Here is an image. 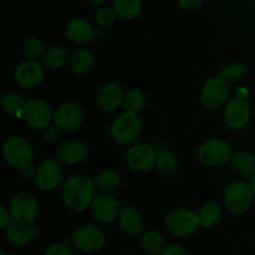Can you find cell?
Returning <instances> with one entry per match:
<instances>
[{
    "instance_id": "34",
    "label": "cell",
    "mask_w": 255,
    "mask_h": 255,
    "mask_svg": "<svg viewBox=\"0 0 255 255\" xmlns=\"http://www.w3.org/2000/svg\"><path fill=\"white\" fill-rule=\"evenodd\" d=\"M117 14L115 11L114 7L110 6H102L97 10L96 15H95V20L96 24L101 27H109L116 21Z\"/></svg>"
},
{
    "instance_id": "16",
    "label": "cell",
    "mask_w": 255,
    "mask_h": 255,
    "mask_svg": "<svg viewBox=\"0 0 255 255\" xmlns=\"http://www.w3.org/2000/svg\"><path fill=\"white\" fill-rule=\"evenodd\" d=\"M252 117V110L248 102L242 97L231 100L224 109V122L232 129H243L248 126Z\"/></svg>"
},
{
    "instance_id": "8",
    "label": "cell",
    "mask_w": 255,
    "mask_h": 255,
    "mask_svg": "<svg viewBox=\"0 0 255 255\" xmlns=\"http://www.w3.org/2000/svg\"><path fill=\"white\" fill-rule=\"evenodd\" d=\"M9 211L12 221L22 224H34L39 216V204L32 194L20 192L10 201Z\"/></svg>"
},
{
    "instance_id": "6",
    "label": "cell",
    "mask_w": 255,
    "mask_h": 255,
    "mask_svg": "<svg viewBox=\"0 0 255 255\" xmlns=\"http://www.w3.org/2000/svg\"><path fill=\"white\" fill-rule=\"evenodd\" d=\"M254 194L251 186L243 181H237L229 184L224 192V207L232 214H244L253 203Z\"/></svg>"
},
{
    "instance_id": "30",
    "label": "cell",
    "mask_w": 255,
    "mask_h": 255,
    "mask_svg": "<svg viewBox=\"0 0 255 255\" xmlns=\"http://www.w3.org/2000/svg\"><path fill=\"white\" fill-rule=\"evenodd\" d=\"M178 168V159L176 154L169 151L159 152L157 156L156 169L163 176H172Z\"/></svg>"
},
{
    "instance_id": "32",
    "label": "cell",
    "mask_w": 255,
    "mask_h": 255,
    "mask_svg": "<svg viewBox=\"0 0 255 255\" xmlns=\"http://www.w3.org/2000/svg\"><path fill=\"white\" fill-rule=\"evenodd\" d=\"M247 74V67L246 65L242 62H231V64L226 65L223 70L221 71L219 76L223 77L226 81L231 82H238L246 76Z\"/></svg>"
},
{
    "instance_id": "37",
    "label": "cell",
    "mask_w": 255,
    "mask_h": 255,
    "mask_svg": "<svg viewBox=\"0 0 255 255\" xmlns=\"http://www.w3.org/2000/svg\"><path fill=\"white\" fill-rule=\"evenodd\" d=\"M12 222V217L10 211H7L5 206H0V229L5 231Z\"/></svg>"
},
{
    "instance_id": "38",
    "label": "cell",
    "mask_w": 255,
    "mask_h": 255,
    "mask_svg": "<svg viewBox=\"0 0 255 255\" xmlns=\"http://www.w3.org/2000/svg\"><path fill=\"white\" fill-rule=\"evenodd\" d=\"M159 255H189V254L188 252H187L184 248H182V247L177 246V244H172V246H167Z\"/></svg>"
},
{
    "instance_id": "24",
    "label": "cell",
    "mask_w": 255,
    "mask_h": 255,
    "mask_svg": "<svg viewBox=\"0 0 255 255\" xmlns=\"http://www.w3.org/2000/svg\"><path fill=\"white\" fill-rule=\"evenodd\" d=\"M231 164L234 171L239 172L244 177L249 178L255 174V156L251 152L241 151L232 154Z\"/></svg>"
},
{
    "instance_id": "36",
    "label": "cell",
    "mask_w": 255,
    "mask_h": 255,
    "mask_svg": "<svg viewBox=\"0 0 255 255\" xmlns=\"http://www.w3.org/2000/svg\"><path fill=\"white\" fill-rule=\"evenodd\" d=\"M42 139L47 143H52L59 138V132L60 129L56 126H49L45 129H42Z\"/></svg>"
},
{
    "instance_id": "13",
    "label": "cell",
    "mask_w": 255,
    "mask_h": 255,
    "mask_svg": "<svg viewBox=\"0 0 255 255\" xmlns=\"http://www.w3.org/2000/svg\"><path fill=\"white\" fill-rule=\"evenodd\" d=\"M45 77L44 65L39 60H25L14 70V80L22 89H34L42 82Z\"/></svg>"
},
{
    "instance_id": "4",
    "label": "cell",
    "mask_w": 255,
    "mask_h": 255,
    "mask_svg": "<svg viewBox=\"0 0 255 255\" xmlns=\"http://www.w3.org/2000/svg\"><path fill=\"white\" fill-rule=\"evenodd\" d=\"M2 156L6 163L15 169H26L34 158L32 147L25 138L12 136L4 142Z\"/></svg>"
},
{
    "instance_id": "25",
    "label": "cell",
    "mask_w": 255,
    "mask_h": 255,
    "mask_svg": "<svg viewBox=\"0 0 255 255\" xmlns=\"http://www.w3.org/2000/svg\"><path fill=\"white\" fill-rule=\"evenodd\" d=\"M199 224L202 228H213L222 218V208L216 202H208L203 204L198 212Z\"/></svg>"
},
{
    "instance_id": "26",
    "label": "cell",
    "mask_w": 255,
    "mask_h": 255,
    "mask_svg": "<svg viewBox=\"0 0 255 255\" xmlns=\"http://www.w3.org/2000/svg\"><path fill=\"white\" fill-rule=\"evenodd\" d=\"M69 62L66 50L60 46H52L45 51L42 56V65L50 70H60Z\"/></svg>"
},
{
    "instance_id": "18",
    "label": "cell",
    "mask_w": 255,
    "mask_h": 255,
    "mask_svg": "<svg viewBox=\"0 0 255 255\" xmlns=\"http://www.w3.org/2000/svg\"><path fill=\"white\" fill-rule=\"evenodd\" d=\"M40 231L35 224H22L12 221L5 229L7 242L16 248H24L39 237Z\"/></svg>"
},
{
    "instance_id": "1",
    "label": "cell",
    "mask_w": 255,
    "mask_h": 255,
    "mask_svg": "<svg viewBox=\"0 0 255 255\" xmlns=\"http://www.w3.org/2000/svg\"><path fill=\"white\" fill-rule=\"evenodd\" d=\"M97 188L95 182L85 174H74L62 186V202L67 209L75 213L84 212L91 206Z\"/></svg>"
},
{
    "instance_id": "28",
    "label": "cell",
    "mask_w": 255,
    "mask_h": 255,
    "mask_svg": "<svg viewBox=\"0 0 255 255\" xmlns=\"http://www.w3.org/2000/svg\"><path fill=\"white\" fill-rule=\"evenodd\" d=\"M141 247L147 254L159 255L166 248V242L161 233H158L157 231H148L142 234Z\"/></svg>"
},
{
    "instance_id": "19",
    "label": "cell",
    "mask_w": 255,
    "mask_h": 255,
    "mask_svg": "<svg viewBox=\"0 0 255 255\" xmlns=\"http://www.w3.org/2000/svg\"><path fill=\"white\" fill-rule=\"evenodd\" d=\"M117 221H119L120 228H121V231L126 236L131 237V238H138V237H142V234H143V217L139 213V211H137L133 207H124L120 211Z\"/></svg>"
},
{
    "instance_id": "7",
    "label": "cell",
    "mask_w": 255,
    "mask_h": 255,
    "mask_svg": "<svg viewBox=\"0 0 255 255\" xmlns=\"http://www.w3.org/2000/svg\"><path fill=\"white\" fill-rule=\"evenodd\" d=\"M229 94V82L221 76H213L207 80L202 87L201 102L207 110L216 111L227 104Z\"/></svg>"
},
{
    "instance_id": "21",
    "label": "cell",
    "mask_w": 255,
    "mask_h": 255,
    "mask_svg": "<svg viewBox=\"0 0 255 255\" xmlns=\"http://www.w3.org/2000/svg\"><path fill=\"white\" fill-rule=\"evenodd\" d=\"M65 35L72 44L85 46L95 39V30L90 22L84 19L70 20L65 27Z\"/></svg>"
},
{
    "instance_id": "17",
    "label": "cell",
    "mask_w": 255,
    "mask_h": 255,
    "mask_svg": "<svg viewBox=\"0 0 255 255\" xmlns=\"http://www.w3.org/2000/svg\"><path fill=\"white\" fill-rule=\"evenodd\" d=\"M124 89L117 82H107L99 90L96 105L101 111L114 112L124 104Z\"/></svg>"
},
{
    "instance_id": "35",
    "label": "cell",
    "mask_w": 255,
    "mask_h": 255,
    "mask_svg": "<svg viewBox=\"0 0 255 255\" xmlns=\"http://www.w3.org/2000/svg\"><path fill=\"white\" fill-rule=\"evenodd\" d=\"M44 255H74L64 244H51L46 248Z\"/></svg>"
},
{
    "instance_id": "11",
    "label": "cell",
    "mask_w": 255,
    "mask_h": 255,
    "mask_svg": "<svg viewBox=\"0 0 255 255\" xmlns=\"http://www.w3.org/2000/svg\"><path fill=\"white\" fill-rule=\"evenodd\" d=\"M21 120H24L31 128L45 129L54 120V115L51 107L44 100L31 99L25 102L21 112Z\"/></svg>"
},
{
    "instance_id": "41",
    "label": "cell",
    "mask_w": 255,
    "mask_h": 255,
    "mask_svg": "<svg viewBox=\"0 0 255 255\" xmlns=\"http://www.w3.org/2000/svg\"><path fill=\"white\" fill-rule=\"evenodd\" d=\"M249 186H251L252 192H253V194H254V197H255V174L251 178V182H249Z\"/></svg>"
},
{
    "instance_id": "20",
    "label": "cell",
    "mask_w": 255,
    "mask_h": 255,
    "mask_svg": "<svg viewBox=\"0 0 255 255\" xmlns=\"http://www.w3.org/2000/svg\"><path fill=\"white\" fill-rule=\"evenodd\" d=\"M89 148L84 142L65 141L56 149V159L62 166H75L86 159Z\"/></svg>"
},
{
    "instance_id": "42",
    "label": "cell",
    "mask_w": 255,
    "mask_h": 255,
    "mask_svg": "<svg viewBox=\"0 0 255 255\" xmlns=\"http://www.w3.org/2000/svg\"><path fill=\"white\" fill-rule=\"evenodd\" d=\"M0 255H6V254H5L4 251H0Z\"/></svg>"
},
{
    "instance_id": "3",
    "label": "cell",
    "mask_w": 255,
    "mask_h": 255,
    "mask_svg": "<svg viewBox=\"0 0 255 255\" xmlns=\"http://www.w3.org/2000/svg\"><path fill=\"white\" fill-rule=\"evenodd\" d=\"M164 223L167 231L177 238H189L201 227L198 213L186 208H176L169 212Z\"/></svg>"
},
{
    "instance_id": "40",
    "label": "cell",
    "mask_w": 255,
    "mask_h": 255,
    "mask_svg": "<svg viewBox=\"0 0 255 255\" xmlns=\"http://www.w3.org/2000/svg\"><path fill=\"white\" fill-rule=\"evenodd\" d=\"M106 1L107 0H89V2L92 5V6H99V7L102 6Z\"/></svg>"
},
{
    "instance_id": "39",
    "label": "cell",
    "mask_w": 255,
    "mask_h": 255,
    "mask_svg": "<svg viewBox=\"0 0 255 255\" xmlns=\"http://www.w3.org/2000/svg\"><path fill=\"white\" fill-rule=\"evenodd\" d=\"M204 0H178L179 6L184 10H197L203 5Z\"/></svg>"
},
{
    "instance_id": "22",
    "label": "cell",
    "mask_w": 255,
    "mask_h": 255,
    "mask_svg": "<svg viewBox=\"0 0 255 255\" xmlns=\"http://www.w3.org/2000/svg\"><path fill=\"white\" fill-rule=\"evenodd\" d=\"M94 64V55L86 47H79L69 57V67L75 75H82L90 71Z\"/></svg>"
},
{
    "instance_id": "23",
    "label": "cell",
    "mask_w": 255,
    "mask_h": 255,
    "mask_svg": "<svg viewBox=\"0 0 255 255\" xmlns=\"http://www.w3.org/2000/svg\"><path fill=\"white\" fill-rule=\"evenodd\" d=\"M94 182L97 192L100 193H114L120 188L121 176L119 172L114 171V169H105L97 174Z\"/></svg>"
},
{
    "instance_id": "9",
    "label": "cell",
    "mask_w": 255,
    "mask_h": 255,
    "mask_svg": "<svg viewBox=\"0 0 255 255\" xmlns=\"http://www.w3.org/2000/svg\"><path fill=\"white\" fill-rule=\"evenodd\" d=\"M71 241L75 248L81 253L94 254L104 247L105 234L99 227L85 224L74 232Z\"/></svg>"
},
{
    "instance_id": "12",
    "label": "cell",
    "mask_w": 255,
    "mask_h": 255,
    "mask_svg": "<svg viewBox=\"0 0 255 255\" xmlns=\"http://www.w3.org/2000/svg\"><path fill=\"white\" fill-rule=\"evenodd\" d=\"M85 119L82 107L76 102H65L60 105L54 114L55 126L64 132H72L79 128Z\"/></svg>"
},
{
    "instance_id": "15",
    "label": "cell",
    "mask_w": 255,
    "mask_h": 255,
    "mask_svg": "<svg viewBox=\"0 0 255 255\" xmlns=\"http://www.w3.org/2000/svg\"><path fill=\"white\" fill-rule=\"evenodd\" d=\"M92 217L101 224H110L117 219L120 213V207L117 199L111 193H97L92 201L91 206Z\"/></svg>"
},
{
    "instance_id": "14",
    "label": "cell",
    "mask_w": 255,
    "mask_h": 255,
    "mask_svg": "<svg viewBox=\"0 0 255 255\" xmlns=\"http://www.w3.org/2000/svg\"><path fill=\"white\" fill-rule=\"evenodd\" d=\"M158 153L152 146L146 143L133 144L126 153V162L136 172H147L156 167Z\"/></svg>"
},
{
    "instance_id": "5",
    "label": "cell",
    "mask_w": 255,
    "mask_h": 255,
    "mask_svg": "<svg viewBox=\"0 0 255 255\" xmlns=\"http://www.w3.org/2000/svg\"><path fill=\"white\" fill-rule=\"evenodd\" d=\"M231 144L223 139H209L204 142L197 152L198 161L208 168H221L231 162Z\"/></svg>"
},
{
    "instance_id": "31",
    "label": "cell",
    "mask_w": 255,
    "mask_h": 255,
    "mask_svg": "<svg viewBox=\"0 0 255 255\" xmlns=\"http://www.w3.org/2000/svg\"><path fill=\"white\" fill-rule=\"evenodd\" d=\"M124 107L126 111L136 112L138 114L139 111L143 110L146 106V96L143 92L138 89H131L125 94L124 97Z\"/></svg>"
},
{
    "instance_id": "43",
    "label": "cell",
    "mask_w": 255,
    "mask_h": 255,
    "mask_svg": "<svg viewBox=\"0 0 255 255\" xmlns=\"http://www.w3.org/2000/svg\"><path fill=\"white\" fill-rule=\"evenodd\" d=\"M121 255H131V254H121Z\"/></svg>"
},
{
    "instance_id": "10",
    "label": "cell",
    "mask_w": 255,
    "mask_h": 255,
    "mask_svg": "<svg viewBox=\"0 0 255 255\" xmlns=\"http://www.w3.org/2000/svg\"><path fill=\"white\" fill-rule=\"evenodd\" d=\"M64 178L62 164L56 158L45 159L35 171V184L40 191L51 192L61 184Z\"/></svg>"
},
{
    "instance_id": "33",
    "label": "cell",
    "mask_w": 255,
    "mask_h": 255,
    "mask_svg": "<svg viewBox=\"0 0 255 255\" xmlns=\"http://www.w3.org/2000/svg\"><path fill=\"white\" fill-rule=\"evenodd\" d=\"M22 52H24V56L27 60L42 59L45 54L44 44L37 37H30L25 41L24 46H22Z\"/></svg>"
},
{
    "instance_id": "29",
    "label": "cell",
    "mask_w": 255,
    "mask_h": 255,
    "mask_svg": "<svg viewBox=\"0 0 255 255\" xmlns=\"http://www.w3.org/2000/svg\"><path fill=\"white\" fill-rule=\"evenodd\" d=\"M25 106L22 96L17 92H9L1 100V109L5 114L12 115L16 119L21 120V112Z\"/></svg>"
},
{
    "instance_id": "27",
    "label": "cell",
    "mask_w": 255,
    "mask_h": 255,
    "mask_svg": "<svg viewBox=\"0 0 255 255\" xmlns=\"http://www.w3.org/2000/svg\"><path fill=\"white\" fill-rule=\"evenodd\" d=\"M112 7L116 11L119 19L129 20L141 12L142 0H114Z\"/></svg>"
},
{
    "instance_id": "2",
    "label": "cell",
    "mask_w": 255,
    "mask_h": 255,
    "mask_svg": "<svg viewBox=\"0 0 255 255\" xmlns=\"http://www.w3.org/2000/svg\"><path fill=\"white\" fill-rule=\"evenodd\" d=\"M142 132V121L136 112L125 111L112 121L110 134L119 144H131Z\"/></svg>"
}]
</instances>
